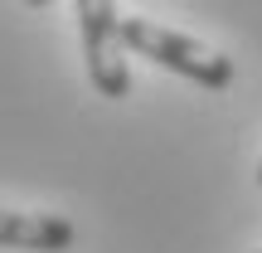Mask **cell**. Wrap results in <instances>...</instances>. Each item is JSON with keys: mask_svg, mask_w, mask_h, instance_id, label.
Returning a JSON list of instances; mask_svg holds the SVG:
<instances>
[{"mask_svg": "<svg viewBox=\"0 0 262 253\" xmlns=\"http://www.w3.org/2000/svg\"><path fill=\"white\" fill-rule=\"evenodd\" d=\"M122 44H126V54H141L150 64L170 68V73L189 78V83L209 88V93L233 88V59L209 49V44H199L194 34H180V29L156 25V20L131 15V20H122Z\"/></svg>", "mask_w": 262, "mask_h": 253, "instance_id": "obj_1", "label": "cell"}, {"mask_svg": "<svg viewBox=\"0 0 262 253\" xmlns=\"http://www.w3.org/2000/svg\"><path fill=\"white\" fill-rule=\"evenodd\" d=\"M73 10H78V34H83L88 83H93L102 98H112V103L131 98V68H126L117 0H73Z\"/></svg>", "mask_w": 262, "mask_h": 253, "instance_id": "obj_2", "label": "cell"}, {"mask_svg": "<svg viewBox=\"0 0 262 253\" xmlns=\"http://www.w3.org/2000/svg\"><path fill=\"white\" fill-rule=\"evenodd\" d=\"M78 229L63 215H19L0 209V248H25V253H63L73 248Z\"/></svg>", "mask_w": 262, "mask_h": 253, "instance_id": "obj_3", "label": "cell"}, {"mask_svg": "<svg viewBox=\"0 0 262 253\" xmlns=\"http://www.w3.org/2000/svg\"><path fill=\"white\" fill-rule=\"evenodd\" d=\"M25 5H34V10H44V5H54V0H25Z\"/></svg>", "mask_w": 262, "mask_h": 253, "instance_id": "obj_4", "label": "cell"}, {"mask_svg": "<svg viewBox=\"0 0 262 253\" xmlns=\"http://www.w3.org/2000/svg\"><path fill=\"white\" fill-rule=\"evenodd\" d=\"M257 185H262V161H257Z\"/></svg>", "mask_w": 262, "mask_h": 253, "instance_id": "obj_5", "label": "cell"}, {"mask_svg": "<svg viewBox=\"0 0 262 253\" xmlns=\"http://www.w3.org/2000/svg\"><path fill=\"white\" fill-rule=\"evenodd\" d=\"M257 253H262V248H257Z\"/></svg>", "mask_w": 262, "mask_h": 253, "instance_id": "obj_6", "label": "cell"}]
</instances>
